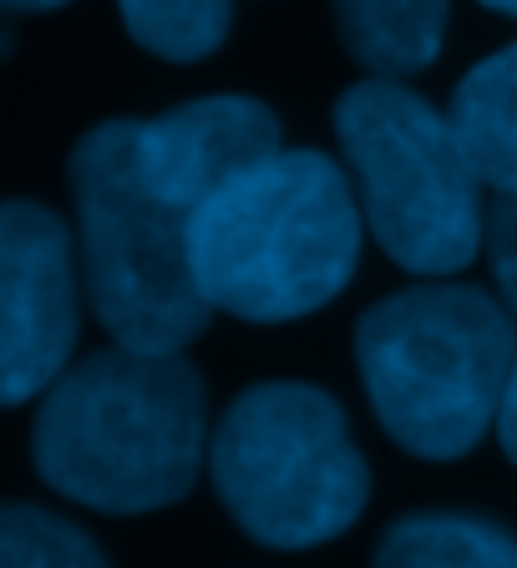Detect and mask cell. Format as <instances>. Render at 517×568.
I'll return each instance as SVG.
<instances>
[{
  "mask_svg": "<svg viewBox=\"0 0 517 568\" xmlns=\"http://www.w3.org/2000/svg\"><path fill=\"white\" fill-rule=\"evenodd\" d=\"M142 118H107L71 148L77 264L102 331L138 355H183L209 331L189 260L193 213L168 203L142 168Z\"/></svg>",
  "mask_w": 517,
  "mask_h": 568,
  "instance_id": "cell-4",
  "label": "cell"
},
{
  "mask_svg": "<svg viewBox=\"0 0 517 568\" xmlns=\"http://www.w3.org/2000/svg\"><path fill=\"white\" fill-rule=\"evenodd\" d=\"M82 335V264L71 229L36 199L0 203V406L47 396Z\"/></svg>",
  "mask_w": 517,
  "mask_h": 568,
  "instance_id": "cell-7",
  "label": "cell"
},
{
  "mask_svg": "<svg viewBox=\"0 0 517 568\" xmlns=\"http://www.w3.org/2000/svg\"><path fill=\"white\" fill-rule=\"evenodd\" d=\"M209 483L258 548L305 554L361 523L371 462L330 390L310 381H258L213 422Z\"/></svg>",
  "mask_w": 517,
  "mask_h": 568,
  "instance_id": "cell-5",
  "label": "cell"
},
{
  "mask_svg": "<svg viewBox=\"0 0 517 568\" xmlns=\"http://www.w3.org/2000/svg\"><path fill=\"white\" fill-rule=\"evenodd\" d=\"M138 142L148 183L183 213H199L239 173L284 153V128L270 102L219 92L168 106L163 118H142Z\"/></svg>",
  "mask_w": 517,
  "mask_h": 568,
  "instance_id": "cell-8",
  "label": "cell"
},
{
  "mask_svg": "<svg viewBox=\"0 0 517 568\" xmlns=\"http://www.w3.org/2000/svg\"><path fill=\"white\" fill-rule=\"evenodd\" d=\"M517 320L483 284L422 280L355 320V371L381 432L422 462L467 457L507 396Z\"/></svg>",
  "mask_w": 517,
  "mask_h": 568,
  "instance_id": "cell-3",
  "label": "cell"
},
{
  "mask_svg": "<svg viewBox=\"0 0 517 568\" xmlns=\"http://www.w3.org/2000/svg\"><path fill=\"white\" fill-rule=\"evenodd\" d=\"M341 47L371 82H406L442 57L452 0H330Z\"/></svg>",
  "mask_w": 517,
  "mask_h": 568,
  "instance_id": "cell-9",
  "label": "cell"
},
{
  "mask_svg": "<svg viewBox=\"0 0 517 568\" xmlns=\"http://www.w3.org/2000/svg\"><path fill=\"white\" fill-rule=\"evenodd\" d=\"M11 51H16V36H11V26H0V61L11 57Z\"/></svg>",
  "mask_w": 517,
  "mask_h": 568,
  "instance_id": "cell-18",
  "label": "cell"
},
{
  "mask_svg": "<svg viewBox=\"0 0 517 568\" xmlns=\"http://www.w3.org/2000/svg\"><path fill=\"white\" fill-rule=\"evenodd\" d=\"M67 0H0V11H57Z\"/></svg>",
  "mask_w": 517,
  "mask_h": 568,
  "instance_id": "cell-16",
  "label": "cell"
},
{
  "mask_svg": "<svg viewBox=\"0 0 517 568\" xmlns=\"http://www.w3.org/2000/svg\"><path fill=\"white\" fill-rule=\"evenodd\" d=\"M365 219L341 158L284 148L219 189L189 224V260L213 315L290 325L361 270Z\"/></svg>",
  "mask_w": 517,
  "mask_h": 568,
  "instance_id": "cell-2",
  "label": "cell"
},
{
  "mask_svg": "<svg viewBox=\"0 0 517 568\" xmlns=\"http://www.w3.org/2000/svg\"><path fill=\"white\" fill-rule=\"evenodd\" d=\"M447 122L483 189L517 193V41L462 77L447 102Z\"/></svg>",
  "mask_w": 517,
  "mask_h": 568,
  "instance_id": "cell-10",
  "label": "cell"
},
{
  "mask_svg": "<svg viewBox=\"0 0 517 568\" xmlns=\"http://www.w3.org/2000/svg\"><path fill=\"white\" fill-rule=\"evenodd\" d=\"M209 437V386L183 355L107 345L41 396L31 462L51 493L138 518L193 493Z\"/></svg>",
  "mask_w": 517,
  "mask_h": 568,
  "instance_id": "cell-1",
  "label": "cell"
},
{
  "mask_svg": "<svg viewBox=\"0 0 517 568\" xmlns=\"http://www.w3.org/2000/svg\"><path fill=\"white\" fill-rule=\"evenodd\" d=\"M477 6H487V11H497V16H513V21H517V0H477Z\"/></svg>",
  "mask_w": 517,
  "mask_h": 568,
  "instance_id": "cell-17",
  "label": "cell"
},
{
  "mask_svg": "<svg viewBox=\"0 0 517 568\" xmlns=\"http://www.w3.org/2000/svg\"><path fill=\"white\" fill-rule=\"evenodd\" d=\"M371 568H517V532L483 513H406L381 532Z\"/></svg>",
  "mask_w": 517,
  "mask_h": 568,
  "instance_id": "cell-11",
  "label": "cell"
},
{
  "mask_svg": "<svg viewBox=\"0 0 517 568\" xmlns=\"http://www.w3.org/2000/svg\"><path fill=\"white\" fill-rule=\"evenodd\" d=\"M487 270L497 280V300L517 320V193H493L487 203V234H483Z\"/></svg>",
  "mask_w": 517,
  "mask_h": 568,
  "instance_id": "cell-14",
  "label": "cell"
},
{
  "mask_svg": "<svg viewBox=\"0 0 517 568\" xmlns=\"http://www.w3.org/2000/svg\"><path fill=\"white\" fill-rule=\"evenodd\" d=\"M497 447H503V457L517 467V361H513V376H507L503 412H497Z\"/></svg>",
  "mask_w": 517,
  "mask_h": 568,
  "instance_id": "cell-15",
  "label": "cell"
},
{
  "mask_svg": "<svg viewBox=\"0 0 517 568\" xmlns=\"http://www.w3.org/2000/svg\"><path fill=\"white\" fill-rule=\"evenodd\" d=\"M0 568H112L87 528L36 503H0Z\"/></svg>",
  "mask_w": 517,
  "mask_h": 568,
  "instance_id": "cell-13",
  "label": "cell"
},
{
  "mask_svg": "<svg viewBox=\"0 0 517 568\" xmlns=\"http://www.w3.org/2000/svg\"><path fill=\"white\" fill-rule=\"evenodd\" d=\"M341 168L365 234L396 270L452 280L483 254L487 203L447 112L406 82H355L335 102Z\"/></svg>",
  "mask_w": 517,
  "mask_h": 568,
  "instance_id": "cell-6",
  "label": "cell"
},
{
  "mask_svg": "<svg viewBox=\"0 0 517 568\" xmlns=\"http://www.w3.org/2000/svg\"><path fill=\"white\" fill-rule=\"evenodd\" d=\"M118 11L142 51L178 67L209 61L234 26V0H118Z\"/></svg>",
  "mask_w": 517,
  "mask_h": 568,
  "instance_id": "cell-12",
  "label": "cell"
}]
</instances>
